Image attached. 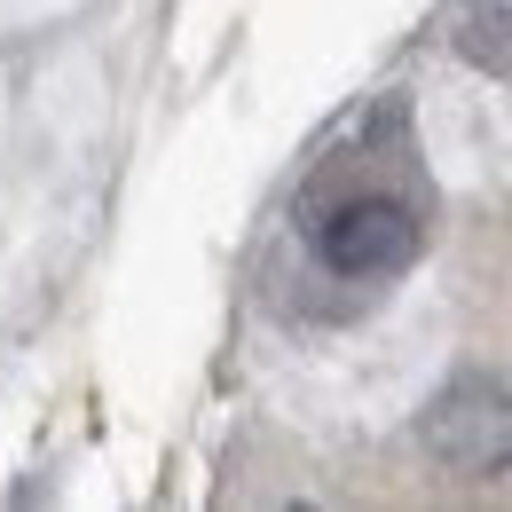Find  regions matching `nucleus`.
Instances as JSON below:
<instances>
[{"mask_svg":"<svg viewBox=\"0 0 512 512\" xmlns=\"http://www.w3.org/2000/svg\"><path fill=\"white\" fill-rule=\"evenodd\" d=\"M426 213L434 197L410 174L402 103H386L363 127L355 158H331L300 197V245L331 284H386L426 253Z\"/></svg>","mask_w":512,"mask_h":512,"instance_id":"1","label":"nucleus"},{"mask_svg":"<svg viewBox=\"0 0 512 512\" xmlns=\"http://www.w3.org/2000/svg\"><path fill=\"white\" fill-rule=\"evenodd\" d=\"M418 442L457 481H497V473H512V386L489 379V371H457L426 402Z\"/></svg>","mask_w":512,"mask_h":512,"instance_id":"2","label":"nucleus"},{"mask_svg":"<svg viewBox=\"0 0 512 512\" xmlns=\"http://www.w3.org/2000/svg\"><path fill=\"white\" fill-rule=\"evenodd\" d=\"M449 48L489 79H512V0H465L449 16Z\"/></svg>","mask_w":512,"mask_h":512,"instance_id":"3","label":"nucleus"}]
</instances>
